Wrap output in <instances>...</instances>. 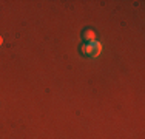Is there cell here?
I'll return each instance as SVG.
<instances>
[{
	"instance_id": "3",
	"label": "cell",
	"mask_w": 145,
	"mask_h": 139,
	"mask_svg": "<svg viewBox=\"0 0 145 139\" xmlns=\"http://www.w3.org/2000/svg\"><path fill=\"white\" fill-rule=\"evenodd\" d=\"M80 51H82L84 54L89 56V53H91V48H89V43H85V45H82V47H80Z\"/></svg>"
},
{
	"instance_id": "4",
	"label": "cell",
	"mask_w": 145,
	"mask_h": 139,
	"mask_svg": "<svg viewBox=\"0 0 145 139\" xmlns=\"http://www.w3.org/2000/svg\"><path fill=\"white\" fill-rule=\"evenodd\" d=\"M2 42H3V39H2V37H0V45H2Z\"/></svg>"
},
{
	"instance_id": "1",
	"label": "cell",
	"mask_w": 145,
	"mask_h": 139,
	"mask_svg": "<svg viewBox=\"0 0 145 139\" xmlns=\"http://www.w3.org/2000/svg\"><path fill=\"white\" fill-rule=\"evenodd\" d=\"M89 48H91V53H89V57H97L99 54H101L102 51V45L99 43V42H91L89 43Z\"/></svg>"
},
{
	"instance_id": "2",
	"label": "cell",
	"mask_w": 145,
	"mask_h": 139,
	"mask_svg": "<svg viewBox=\"0 0 145 139\" xmlns=\"http://www.w3.org/2000/svg\"><path fill=\"white\" fill-rule=\"evenodd\" d=\"M82 39L85 40V43H91V42H94L96 40V33L93 30H85L84 33H82Z\"/></svg>"
}]
</instances>
